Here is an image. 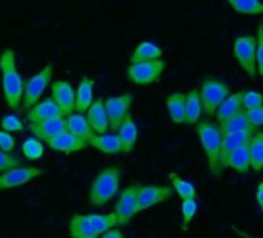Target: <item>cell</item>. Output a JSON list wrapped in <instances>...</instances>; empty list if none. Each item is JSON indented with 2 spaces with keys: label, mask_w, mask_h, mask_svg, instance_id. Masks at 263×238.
Wrapping results in <instances>:
<instances>
[{
  "label": "cell",
  "mask_w": 263,
  "mask_h": 238,
  "mask_svg": "<svg viewBox=\"0 0 263 238\" xmlns=\"http://www.w3.org/2000/svg\"><path fill=\"white\" fill-rule=\"evenodd\" d=\"M0 82H2L4 99L11 111H17L22 104L24 81L17 68L16 51L5 48L0 53Z\"/></svg>",
  "instance_id": "obj_1"
},
{
  "label": "cell",
  "mask_w": 263,
  "mask_h": 238,
  "mask_svg": "<svg viewBox=\"0 0 263 238\" xmlns=\"http://www.w3.org/2000/svg\"><path fill=\"white\" fill-rule=\"evenodd\" d=\"M121 178H122V170L118 166H108L101 169L95 175L88 190L90 204L95 207L107 206L118 195L121 187Z\"/></svg>",
  "instance_id": "obj_2"
},
{
  "label": "cell",
  "mask_w": 263,
  "mask_h": 238,
  "mask_svg": "<svg viewBox=\"0 0 263 238\" xmlns=\"http://www.w3.org/2000/svg\"><path fill=\"white\" fill-rule=\"evenodd\" d=\"M195 132L204 150L209 172L215 176H220L218 160H220V149H221V133L218 130L217 123L211 121V119H204V121L197 124Z\"/></svg>",
  "instance_id": "obj_3"
},
{
  "label": "cell",
  "mask_w": 263,
  "mask_h": 238,
  "mask_svg": "<svg viewBox=\"0 0 263 238\" xmlns=\"http://www.w3.org/2000/svg\"><path fill=\"white\" fill-rule=\"evenodd\" d=\"M198 94H200L203 113L212 117L215 116V111L218 110L221 102L229 96V85L217 77H204L201 81Z\"/></svg>",
  "instance_id": "obj_4"
},
{
  "label": "cell",
  "mask_w": 263,
  "mask_h": 238,
  "mask_svg": "<svg viewBox=\"0 0 263 238\" xmlns=\"http://www.w3.org/2000/svg\"><path fill=\"white\" fill-rule=\"evenodd\" d=\"M53 74H54L53 64H47L41 71H37L36 74H33L27 81V84H24V94H22V104H21V107L25 111L30 110V108H33L41 101L44 91L47 90V87L53 81Z\"/></svg>",
  "instance_id": "obj_5"
},
{
  "label": "cell",
  "mask_w": 263,
  "mask_h": 238,
  "mask_svg": "<svg viewBox=\"0 0 263 238\" xmlns=\"http://www.w3.org/2000/svg\"><path fill=\"white\" fill-rule=\"evenodd\" d=\"M166 67L167 62L163 59L130 64L127 67V79L135 85H151L160 81Z\"/></svg>",
  "instance_id": "obj_6"
},
{
  "label": "cell",
  "mask_w": 263,
  "mask_h": 238,
  "mask_svg": "<svg viewBox=\"0 0 263 238\" xmlns=\"http://www.w3.org/2000/svg\"><path fill=\"white\" fill-rule=\"evenodd\" d=\"M232 53H234V57L237 59L238 65L243 68V71L248 76L255 77L257 76V67H255V36H252V34L238 36L234 41Z\"/></svg>",
  "instance_id": "obj_7"
},
{
  "label": "cell",
  "mask_w": 263,
  "mask_h": 238,
  "mask_svg": "<svg viewBox=\"0 0 263 238\" xmlns=\"http://www.w3.org/2000/svg\"><path fill=\"white\" fill-rule=\"evenodd\" d=\"M138 190H140V184L134 183V184L127 186L125 189H122V192L119 193V196L115 203V209H113V215L116 218L118 226H125L132 218L135 216Z\"/></svg>",
  "instance_id": "obj_8"
},
{
  "label": "cell",
  "mask_w": 263,
  "mask_h": 238,
  "mask_svg": "<svg viewBox=\"0 0 263 238\" xmlns=\"http://www.w3.org/2000/svg\"><path fill=\"white\" fill-rule=\"evenodd\" d=\"M134 104V94L125 93L119 96H111L104 101V108L108 117V127L115 133L125 116L130 113V107Z\"/></svg>",
  "instance_id": "obj_9"
},
{
  "label": "cell",
  "mask_w": 263,
  "mask_h": 238,
  "mask_svg": "<svg viewBox=\"0 0 263 238\" xmlns=\"http://www.w3.org/2000/svg\"><path fill=\"white\" fill-rule=\"evenodd\" d=\"M172 195H174V190L169 186H160V184L140 186L138 198H137V213L167 201Z\"/></svg>",
  "instance_id": "obj_10"
},
{
  "label": "cell",
  "mask_w": 263,
  "mask_h": 238,
  "mask_svg": "<svg viewBox=\"0 0 263 238\" xmlns=\"http://www.w3.org/2000/svg\"><path fill=\"white\" fill-rule=\"evenodd\" d=\"M54 104L59 107L64 117L73 114L76 111V101H74V87L70 81L58 79L51 84V96Z\"/></svg>",
  "instance_id": "obj_11"
},
{
  "label": "cell",
  "mask_w": 263,
  "mask_h": 238,
  "mask_svg": "<svg viewBox=\"0 0 263 238\" xmlns=\"http://www.w3.org/2000/svg\"><path fill=\"white\" fill-rule=\"evenodd\" d=\"M44 173L42 169L34 167V166H27V167H16L11 169L5 173L0 175V190H10L19 186H24L36 178H39Z\"/></svg>",
  "instance_id": "obj_12"
},
{
  "label": "cell",
  "mask_w": 263,
  "mask_h": 238,
  "mask_svg": "<svg viewBox=\"0 0 263 238\" xmlns=\"http://www.w3.org/2000/svg\"><path fill=\"white\" fill-rule=\"evenodd\" d=\"M27 117L30 124H41V123H47V121H51V119L64 117V116L59 107L54 104V101L51 97H45V99H41L33 108L28 110Z\"/></svg>",
  "instance_id": "obj_13"
},
{
  "label": "cell",
  "mask_w": 263,
  "mask_h": 238,
  "mask_svg": "<svg viewBox=\"0 0 263 238\" xmlns=\"http://www.w3.org/2000/svg\"><path fill=\"white\" fill-rule=\"evenodd\" d=\"M115 133H116V136H118V140L121 143L122 153H130L132 150L135 149L137 141H138V135H140L138 124L135 121V117L128 113Z\"/></svg>",
  "instance_id": "obj_14"
},
{
  "label": "cell",
  "mask_w": 263,
  "mask_h": 238,
  "mask_svg": "<svg viewBox=\"0 0 263 238\" xmlns=\"http://www.w3.org/2000/svg\"><path fill=\"white\" fill-rule=\"evenodd\" d=\"M85 117L93 130L95 135H104L110 130L108 127V117L104 108V99H95L93 104L90 105V108L85 111Z\"/></svg>",
  "instance_id": "obj_15"
},
{
  "label": "cell",
  "mask_w": 263,
  "mask_h": 238,
  "mask_svg": "<svg viewBox=\"0 0 263 238\" xmlns=\"http://www.w3.org/2000/svg\"><path fill=\"white\" fill-rule=\"evenodd\" d=\"M30 132H31V136L37 138L39 141L44 140L47 143L56 138L58 135L67 132L65 117H56V119H51V121L41 123V124H30Z\"/></svg>",
  "instance_id": "obj_16"
},
{
  "label": "cell",
  "mask_w": 263,
  "mask_h": 238,
  "mask_svg": "<svg viewBox=\"0 0 263 238\" xmlns=\"http://www.w3.org/2000/svg\"><path fill=\"white\" fill-rule=\"evenodd\" d=\"M65 127H67L68 133H71L78 140L84 141L85 144H90V141L95 136L85 114H81V113H76V111L65 117Z\"/></svg>",
  "instance_id": "obj_17"
},
{
  "label": "cell",
  "mask_w": 263,
  "mask_h": 238,
  "mask_svg": "<svg viewBox=\"0 0 263 238\" xmlns=\"http://www.w3.org/2000/svg\"><path fill=\"white\" fill-rule=\"evenodd\" d=\"M47 146L59 153H65V155H71V153H78L81 150H84L88 144H85L84 141L78 140L76 136H73L68 132H64L61 135H58L56 138L47 141Z\"/></svg>",
  "instance_id": "obj_18"
},
{
  "label": "cell",
  "mask_w": 263,
  "mask_h": 238,
  "mask_svg": "<svg viewBox=\"0 0 263 238\" xmlns=\"http://www.w3.org/2000/svg\"><path fill=\"white\" fill-rule=\"evenodd\" d=\"M93 93H95V81L88 76H82L74 90V101H76L78 113L84 114L90 108V105L95 101Z\"/></svg>",
  "instance_id": "obj_19"
},
{
  "label": "cell",
  "mask_w": 263,
  "mask_h": 238,
  "mask_svg": "<svg viewBox=\"0 0 263 238\" xmlns=\"http://www.w3.org/2000/svg\"><path fill=\"white\" fill-rule=\"evenodd\" d=\"M252 133H235V135H223L221 136V149H220V160H218V172L221 175V172L226 169V161L229 158V155L238 149L240 146L246 144L249 141Z\"/></svg>",
  "instance_id": "obj_20"
},
{
  "label": "cell",
  "mask_w": 263,
  "mask_h": 238,
  "mask_svg": "<svg viewBox=\"0 0 263 238\" xmlns=\"http://www.w3.org/2000/svg\"><path fill=\"white\" fill-rule=\"evenodd\" d=\"M218 126V130L223 135H235V133H252L254 130L251 129L248 119H246V114H245V110L238 111L237 114L231 116L229 119H226L224 123L221 124H217Z\"/></svg>",
  "instance_id": "obj_21"
},
{
  "label": "cell",
  "mask_w": 263,
  "mask_h": 238,
  "mask_svg": "<svg viewBox=\"0 0 263 238\" xmlns=\"http://www.w3.org/2000/svg\"><path fill=\"white\" fill-rule=\"evenodd\" d=\"M163 56L161 47H158L152 41H143L140 42L134 53L130 56V64H137V62H147V61H158Z\"/></svg>",
  "instance_id": "obj_22"
},
{
  "label": "cell",
  "mask_w": 263,
  "mask_h": 238,
  "mask_svg": "<svg viewBox=\"0 0 263 238\" xmlns=\"http://www.w3.org/2000/svg\"><path fill=\"white\" fill-rule=\"evenodd\" d=\"M93 149L99 150L101 153L104 155H119L122 153V149H121V143L116 136V133H104V135H95L93 140L90 141V144Z\"/></svg>",
  "instance_id": "obj_23"
},
{
  "label": "cell",
  "mask_w": 263,
  "mask_h": 238,
  "mask_svg": "<svg viewBox=\"0 0 263 238\" xmlns=\"http://www.w3.org/2000/svg\"><path fill=\"white\" fill-rule=\"evenodd\" d=\"M203 114V107L200 101L198 90H189L184 101V124H197Z\"/></svg>",
  "instance_id": "obj_24"
},
{
  "label": "cell",
  "mask_w": 263,
  "mask_h": 238,
  "mask_svg": "<svg viewBox=\"0 0 263 238\" xmlns=\"http://www.w3.org/2000/svg\"><path fill=\"white\" fill-rule=\"evenodd\" d=\"M241 91L237 93H229V96L221 102V105L218 107V110L215 111V119L217 124L224 123L226 119H229L231 116L237 114L238 111H241Z\"/></svg>",
  "instance_id": "obj_25"
},
{
  "label": "cell",
  "mask_w": 263,
  "mask_h": 238,
  "mask_svg": "<svg viewBox=\"0 0 263 238\" xmlns=\"http://www.w3.org/2000/svg\"><path fill=\"white\" fill-rule=\"evenodd\" d=\"M249 143V141H248ZM243 144L238 149H235L228 161H226V167H231L232 170L238 172V173H248L251 170V156H249V146Z\"/></svg>",
  "instance_id": "obj_26"
},
{
  "label": "cell",
  "mask_w": 263,
  "mask_h": 238,
  "mask_svg": "<svg viewBox=\"0 0 263 238\" xmlns=\"http://www.w3.org/2000/svg\"><path fill=\"white\" fill-rule=\"evenodd\" d=\"M249 156H251V169L254 172L263 170V132L254 130L249 138Z\"/></svg>",
  "instance_id": "obj_27"
},
{
  "label": "cell",
  "mask_w": 263,
  "mask_h": 238,
  "mask_svg": "<svg viewBox=\"0 0 263 238\" xmlns=\"http://www.w3.org/2000/svg\"><path fill=\"white\" fill-rule=\"evenodd\" d=\"M71 238H98V232L93 229L87 215H74L70 220Z\"/></svg>",
  "instance_id": "obj_28"
},
{
  "label": "cell",
  "mask_w": 263,
  "mask_h": 238,
  "mask_svg": "<svg viewBox=\"0 0 263 238\" xmlns=\"http://www.w3.org/2000/svg\"><path fill=\"white\" fill-rule=\"evenodd\" d=\"M184 93H172L166 97V108L174 124H184Z\"/></svg>",
  "instance_id": "obj_29"
},
{
  "label": "cell",
  "mask_w": 263,
  "mask_h": 238,
  "mask_svg": "<svg viewBox=\"0 0 263 238\" xmlns=\"http://www.w3.org/2000/svg\"><path fill=\"white\" fill-rule=\"evenodd\" d=\"M228 4L238 14H246V16L263 14V2L261 0H229Z\"/></svg>",
  "instance_id": "obj_30"
},
{
  "label": "cell",
  "mask_w": 263,
  "mask_h": 238,
  "mask_svg": "<svg viewBox=\"0 0 263 238\" xmlns=\"http://www.w3.org/2000/svg\"><path fill=\"white\" fill-rule=\"evenodd\" d=\"M87 216H88V221L91 223L93 229L98 232V235H104L118 226L113 213H88Z\"/></svg>",
  "instance_id": "obj_31"
},
{
  "label": "cell",
  "mask_w": 263,
  "mask_h": 238,
  "mask_svg": "<svg viewBox=\"0 0 263 238\" xmlns=\"http://www.w3.org/2000/svg\"><path fill=\"white\" fill-rule=\"evenodd\" d=\"M171 183H172V190L181 198V200H191V198H197V189L195 186L178 176L177 173H171Z\"/></svg>",
  "instance_id": "obj_32"
},
{
  "label": "cell",
  "mask_w": 263,
  "mask_h": 238,
  "mask_svg": "<svg viewBox=\"0 0 263 238\" xmlns=\"http://www.w3.org/2000/svg\"><path fill=\"white\" fill-rule=\"evenodd\" d=\"M45 147L44 143L39 141L34 136H28L24 143H22V155L30 160V161H37L44 156Z\"/></svg>",
  "instance_id": "obj_33"
},
{
  "label": "cell",
  "mask_w": 263,
  "mask_h": 238,
  "mask_svg": "<svg viewBox=\"0 0 263 238\" xmlns=\"http://www.w3.org/2000/svg\"><path fill=\"white\" fill-rule=\"evenodd\" d=\"M0 130H4L7 133H21L25 130V124L22 119L14 114V113H10V114H5L0 117Z\"/></svg>",
  "instance_id": "obj_34"
},
{
  "label": "cell",
  "mask_w": 263,
  "mask_h": 238,
  "mask_svg": "<svg viewBox=\"0 0 263 238\" xmlns=\"http://www.w3.org/2000/svg\"><path fill=\"white\" fill-rule=\"evenodd\" d=\"M198 210V203L197 198H191V200H183L181 201V229L187 230L189 223L195 218Z\"/></svg>",
  "instance_id": "obj_35"
},
{
  "label": "cell",
  "mask_w": 263,
  "mask_h": 238,
  "mask_svg": "<svg viewBox=\"0 0 263 238\" xmlns=\"http://www.w3.org/2000/svg\"><path fill=\"white\" fill-rule=\"evenodd\" d=\"M263 105V94L255 91V90H246L241 91V108L245 111L252 110V108H258Z\"/></svg>",
  "instance_id": "obj_36"
},
{
  "label": "cell",
  "mask_w": 263,
  "mask_h": 238,
  "mask_svg": "<svg viewBox=\"0 0 263 238\" xmlns=\"http://www.w3.org/2000/svg\"><path fill=\"white\" fill-rule=\"evenodd\" d=\"M255 67L257 74L263 77V22L258 24L255 34Z\"/></svg>",
  "instance_id": "obj_37"
},
{
  "label": "cell",
  "mask_w": 263,
  "mask_h": 238,
  "mask_svg": "<svg viewBox=\"0 0 263 238\" xmlns=\"http://www.w3.org/2000/svg\"><path fill=\"white\" fill-rule=\"evenodd\" d=\"M19 166H21V160L16 155L0 150V172L5 173V172H8L11 169H16Z\"/></svg>",
  "instance_id": "obj_38"
},
{
  "label": "cell",
  "mask_w": 263,
  "mask_h": 238,
  "mask_svg": "<svg viewBox=\"0 0 263 238\" xmlns=\"http://www.w3.org/2000/svg\"><path fill=\"white\" fill-rule=\"evenodd\" d=\"M245 114H246V119H248V123H249L252 130L263 126V105L258 108L248 110V111H245Z\"/></svg>",
  "instance_id": "obj_39"
},
{
  "label": "cell",
  "mask_w": 263,
  "mask_h": 238,
  "mask_svg": "<svg viewBox=\"0 0 263 238\" xmlns=\"http://www.w3.org/2000/svg\"><path fill=\"white\" fill-rule=\"evenodd\" d=\"M17 146V141L16 138L11 135V133H7L4 130H0V150L2 152H7V153H11Z\"/></svg>",
  "instance_id": "obj_40"
},
{
  "label": "cell",
  "mask_w": 263,
  "mask_h": 238,
  "mask_svg": "<svg viewBox=\"0 0 263 238\" xmlns=\"http://www.w3.org/2000/svg\"><path fill=\"white\" fill-rule=\"evenodd\" d=\"M255 201L258 204V207L263 210V183H260L257 186V190H255Z\"/></svg>",
  "instance_id": "obj_41"
},
{
  "label": "cell",
  "mask_w": 263,
  "mask_h": 238,
  "mask_svg": "<svg viewBox=\"0 0 263 238\" xmlns=\"http://www.w3.org/2000/svg\"><path fill=\"white\" fill-rule=\"evenodd\" d=\"M102 238H124V233L119 227H115V229L108 230L107 233H104Z\"/></svg>",
  "instance_id": "obj_42"
},
{
  "label": "cell",
  "mask_w": 263,
  "mask_h": 238,
  "mask_svg": "<svg viewBox=\"0 0 263 238\" xmlns=\"http://www.w3.org/2000/svg\"><path fill=\"white\" fill-rule=\"evenodd\" d=\"M232 230H234V232H235V233H237L240 238H257V236H252V235H249V233H248V232H245V230H240V229H238V227H235V226L232 227Z\"/></svg>",
  "instance_id": "obj_43"
},
{
  "label": "cell",
  "mask_w": 263,
  "mask_h": 238,
  "mask_svg": "<svg viewBox=\"0 0 263 238\" xmlns=\"http://www.w3.org/2000/svg\"><path fill=\"white\" fill-rule=\"evenodd\" d=\"M261 183H263V181H261Z\"/></svg>",
  "instance_id": "obj_44"
}]
</instances>
